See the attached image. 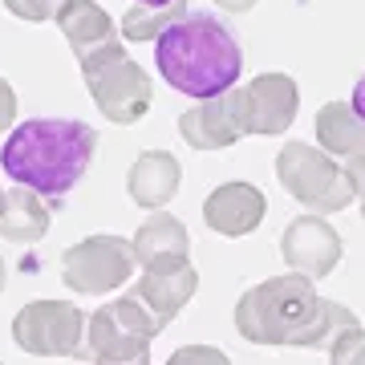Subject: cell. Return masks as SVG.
I'll list each match as a JSON object with an SVG mask.
<instances>
[{"label": "cell", "mask_w": 365, "mask_h": 365, "mask_svg": "<svg viewBox=\"0 0 365 365\" xmlns=\"http://www.w3.org/2000/svg\"><path fill=\"white\" fill-rule=\"evenodd\" d=\"M353 321L345 304L317 297L313 276L304 272L272 276L235 304V329L252 345H329Z\"/></svg>", "instance_id": "obj_1"}, {"label": "cell", "mask_w": 365, "mask_h": 365, "mask_svg": "<svg viewBox=\"0 0 365 365\" xmlns=\"http://www.w3.org/2000/svg\"><path fill=\"white\" fill-rule=\"evenodd\" d=\"M98 150V130L78 118H29L0 150L4 175L45 199H61L81 182Z\"/></svg>", "instance_id": "obj_2"}, {"label": "cell", "mask_w": 365, "mask_h": 365, "mask_svg": "<svg viewBox=\"0 0 365 365\" xmlns=\"http://www.w3.org/2000/svg\"><path fill=\"white\" fill-rule=\"evenodd\" d=\"M155 61L170 90L187 98H215L235 86L244 69V49L227 21H220L215 13L187 9L155 41Z\"/></svg>", "instance_id": "obj_3"}, {"label": "cell", "mask_w": 365, "mask_h": 365, "mask_svg": "<svg viewBox=\"0 0 365 365\" xmlns=\"http://www.w3.org/2000/svg\"><path fill=\"white\" fill-rule=\"evenodd\" d=\"M78 66H81V78H86V90H90L93 106H98L110 122L130 126V122L146 118V110L155 102V86L146 78V69L138 66L118 41L102 45V49L90 53Z\"/></svg>", "instance_id": "obj_4"}, {"label": "cell", "mask_w": 365, "mask_h": 365, "mask_svg": "<svg viewBox=\"0 0 365 365\" xmlns=\"http://www.w3.org/2000/svg\"><path fill=\"white\" fill-rule=\"evenodd\" d=\"M158 333H163V325L150 317V309L134 292L102 304L86 325L90 357L110 365H146L150 361V341Z\"/></svg>", "instance_id": "obj_5"}, {"label": "cell", "mask_w": 365, "mask_h": 365, "mask_svg": "<svg viewBox=\"0 0 365 365\" xmlns=\"http://www.w3.org/2000/svg\"><path fill=\"white\" fill-rule=\"evenodd\" d=\"M276 175H280V187L300 207L345 211L353 203L349 175H345V167H337V158L329 155L325 146L284 143L280 155H276Z\"/></svg>", "instance_id": "obj_6"}, {"label": "cell", "mask_w": 365, "mask_h": 365, "mask_svg": "<svg viewBox=\"0 0 365 365\" xmlns=\"http://www.w3.org/2000/svg\"><path fill=\"white\" fill-rule=\"evenodd\" d=\"M134 268H138L134 244L122 235H86L61 256V280L81 297L114 292L134 276Z\"/></svg>", "instance_id": "obj_7"}, {"label": "cell", "mask_w": 365, "mask_h": 365, "mask_svg": "<svg viewBox=\"0 0 365 365\" xmlns=\"http://www.w3.org/2000/svg\"><path fill=\"white\" fill-rule=\"evenodd\" d=\"M86 313L66 300H29L13 317L16 345L33 357H73L86 337Z\"/></svg>", "instance_id": "obj_8"}, {"label": "cell", "mask_w": 365, "mask_h": 365, "mask_svg": "<svg viewBox=\"0 0 365 365\" xmlns=\"http://www.w3.org/2000/svg\"><path fill=\"white\" fill-rule=\"evenodd\" d=\"M179 134H182V143L195 146V150H223V146L240 143V138L248 134L240 86L215 93V98H199L191 110H182Z\"/></svg>", "instance_id": "obj_9"}, {"label": "cell", "mask_w": 365, "mask_h": 365, "mask_svg": "<svg viewBox=\"0 0 365 365\" xmlns=\"http://www.w3.org/2000/svg\"><path fill=\"white\" fill-rule=\"evenodd\" d=\"M280 256L292 272L321 280V276H333V268L341 264V235L321 215H300L280 235Z\"/></svg>", "instance_id": "obj_10"}, {"label": "cell", "mask_w": 365, "mask_h": 365, "mask_svg": "<svg viewBox=\"0 0 365 365\" xmlns=\"http://www.w3.org/2000/svg\"><path fill=\"white\" fill-rule=\"evenodd\" d=\"M195 288H199V272L191 268L187 256H175V260L143 264V276H138L134 297L143 300L146 309H150V317L167 329L182 313V304L195 297Z\"/></svg>", "instance_id": "obj_11"}, {"label": "cell", "mask_w": 365, "mask_h": 365, "mask_svg": "<svg viewBox=\"0 0 365 365\" xmlns=\"http://www.w3.org/2000/svg\"><path fill=\"white\" fill-rule=\"evenodd\" d=\"M240 93H244L248 134H284L297 122L300 90L288 73H260L248 86H240Z\"/></svg>", "instance_id": "obj_12"}, {"label": "cell", "mask_w": 365, "mask_h": 365, "mask_svg": "<svg viewBox=\"0 0 365 365\" xmlns=\"http://www.w3.org/2000/svg\"><path fill=\"white\" fill-rule=\"evenodd\" d=\"M264 211H268V199H264L260 187H252V182H223L203 203V220H207V227L215 235L240 240V235H252L260 227Z\"/></svg>", "instance_id": "obj_13"}, {"label": "cell", "mask_w": 365, "mask_h": 365, "mask_svg": "<svg viewBox=\"0 0 365 365\" xmlns=\"http://www.w3.org/2000/svg\"><path fill=\"white\" fill-rule=\"evenodd\" d=\"M179 182H182V167L170 150H146L138 155L130 170H126V195L138 203V207H167L170 199L179 195Z\"/></svg>", "instance_id": "obj_14"}, {"label": "cell", "mask_w": 365, "mask_h": 365, "mask_svg": "<svg viewBox=\"0 0 365 365\" xmlns=\"http://www.w3.org/2000/svg\"><path fill=\"white\" fill-rule=\"evenodd\" d=\"M57 29L66 33L69 49L78 61H86L90 53H98L102 45H110L114 37V21L106 13L102 4H93V0H61L57 4V13H53Z\"/></svg>", "instance_id": "obj_15"}, {"label": "cell", "mask_w": 365, "mask_h": 365, "mask_svg": "<svg viewBox=\"0 0 365 365\" xmlns=\"http://www.w3.org/2000/svg\"><path fill=\"white\" fill-rule=\"evenodd\" d=\"M53 211L45 203L41 191L33 187H16L4 195V211H0V240H13V244H37L41 235L49 232Z\"/></svg>", "instance_id": "obj_16"}, {"label": "cell", "mask_w": 365, "mask_h": 365, "mask_svg": "<svg viewBox=\"0 0 365 365\" xmlns=\"http://www.w3.org/2000/svg\"><path fill=\"white\" fill-rule=\"evenodd\" d=\"M130 244H134V256H138V268L143 264H155V260L191 256V235H187L182 220H175L167 211H150Z\"/></svg>", "instance_id": "obj_17"}, {"label": "cell", "mask_w": 365, "mask_h": 365, "mask_svg": "<svg viewBox=\"0 0 365 365\" xmlns=\"http://www.w3.org/2000/svg\"><path fill=\"white\" fill-rule=\"evenodd\" d=\"M317 143L333 158H349L365 146V118L353 110V102H325L317 114Z\"/></svg>", "instance_id": "obj_18"}, {"label": "cell", "mask_w": 365, "mask_h": 365, "mask_svg": "<svg viewBox=\"0 0 365 365\" xmlns=\"http://www.w3.org/2000/svg\"><path fill=\"white\" fill-rule=\"evenodd\" d=\"M187 13V0H167V4H134L130 13L122 16V37L126 41H158L163 29H170L179 16Z\"/></svg>", "instance_id": "obj_19"}, {"label": "cell", "mask_w": 365, "mask_h": 365, "mask_svg": "<svg viewBox=\"0 0 365 365\" xmlns=\"http://www.w3.org/2000/svg\"><path fill=\"white\" fill-rule=\"evenodd\" d=\"M57 4H61V0H4V9H9V13L21 16V21H33V25L49 21V16L57 13Z\"/></svg>", "instance_id": "obj_20"}, {"label": "cell", "mask_w": 365, "mask_h": 365, "mask_svg": "<svg viewBox=\"0 0 365 365\" xmlns=\"http://www.w3.org/2000/svg\"><path fill=\"white\" fill-rule=\"evenodd\" d=\"M345 175H349V182H353V195L361 199V215H365V146L357 155L345 158Z\"/></svg>", "instance_id": "obj_21"}, {"label": "cell", "mask_w": 365, "mask_h": 365, "mask_svg": "<svg viewBox=\"0 0 365 365\" xmlns=\"http://www.w3.org/2000/svg\"><path fill=\"white\" fill-rule=\"evenodd\" d=\"M13 118H16V93H13V86L0 78V134L13 126Z\"/></svg>", "instance_id": "obj_22"}, {"label": "cell", "mask_w": 365, "mask_h": 365, "mask_svg": "<svg viewBox=\"0 0 365 365\" xmlns=\"http://www.w3.org/2000/svg\"><path fill=\"white\" fill-rule=\"evenodd\" d=\"M170 361H175V365H187V361H215V365H223L227 357H223L220 349H195V345H191V349H179Z\"/></svg>", "instance_id": "obj_23"}, {"label": "cell", "mask_w": 365, "mask_h": 365, "mask_svg": "<svg viewBox=\"0 0 365 365\" xmlns=\"http://www.w3.org/2000/svg\"><path fill=\"white\" fill-rule=\"evenodd\" d=\"M215 4H220L223 13H252L260 0H215Z\"/></svg>", "instance_id": "obj_24"}, {"label": "cell", "mask_w": 365, "mask_h": 365, "mask_svg": "<svg viewBox=\"0 0 365 365\" xmlns=\"http://www.w3.org/2000/svg\"><path fill=\"white\" fill-rule=\"evenodd\" d=\"M353 110H357V114L365 118V73H361V81L353 86Z\"/></svg>", "instance_id": "obj_25"}, {"label": "cell", "mask_w": 365, "mask_h": 365, "mask_svg": "<svg viewBox=\"0 0 365 365\" xmlns=\"http://www.w3.org/2000/svg\"><path fill=\"white\" fill-rule=\"evenodd\" d=\"M4 276H9V268H4V256H0V292H4Z\"/></svg>", "instance_id": "obj_26"}, {"label": "cell", "mask_w": 365, "mask_h": 365, "mask_svg": "<svg viewBox=\"0 0 365 365\" xmlns=\"http://www.w3.org/2000/svg\"><path fill=\"white\" fill-rule=\"evenodd\" d=\"M143 4H167V0H143Z\"/></svg>", "instance_id": "obj_27"}, {"label": "cell", "mask_w": 365, "mask_h": 365, "mask_svg": "<svg viewBox=\"0 0 365 365\" xmlns=\"http://www.w3.org/2000/svg\"><path fill=\"white\" fill-rule=\"evenodd\" d=\"M0 211H4V191H0Z\"/></svg>", "instance_id": "obj_28"}]
</instances>
